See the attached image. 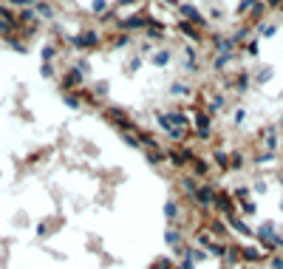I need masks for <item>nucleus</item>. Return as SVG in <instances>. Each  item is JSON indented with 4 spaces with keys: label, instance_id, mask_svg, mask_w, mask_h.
<instances>
[{
    "label": "nucleus",
    "instance_id": "obj_1",
    "mask_svg": "<svg viewBox=\"0 0 283 269\" xmlns=\"http://www.w3.org/2000/svg\"><path fill=\"white\" fill-rule=\"evenodd\" d=\"M269 269H283V252H275V255H269Z\"/></svg>",
    "mask_w": 283,
    "mask_h": 269
},
{
    "label": "nucleus",
    "instance_id": "obj_2",
    "mask_svg": "<svg viewBox=\"0 0 283 269\" xmlns=\"http://www.w3.org/2000/svg\"><path fill=\"white\" fill-rule=\"evenodd\" d=\"M280 210H283V201H280Z\"/></svg>",
    "mask_w": 283,
    "mask_h": 269
}]
</instances>
